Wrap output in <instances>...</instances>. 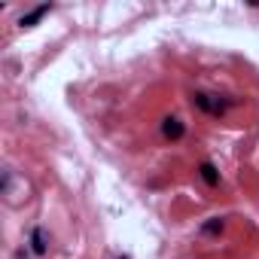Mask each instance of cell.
<instances>
[{"instance_id": "cell-4", "label": "cell", "mask_w": 259, "mask_h": 259, "mask_svg": "<svg viewBox=\"0 0 259 259\" xmlns=\"http://www.w3.org/2000/svg\"><path fill=\"white\" fill-rule=\"evenodd\" d=\"M198 174H201V180H204L207 186H220V171H217L210 162H204V165L198 168Z\"/></svg>"}, {"instance_id": "cell-1", "label": "cell", "mask_w": 259, "mask_h": 259, "mask_svg": "<svg viewBox=\"0 0 259 259\" xmlns=\"http://www.w3.org/2000/svg\"><path fill=\"white\" fill-rule=\"evenodd\" d=\"M192 104H195L198 110L210 113V116H220V113H226V110L232 107V101H220L217 95H207V92H195V95H192Z\"/></svg>"}, {"instance_id": "cell-3", "label": "cell", "mask_w": 259, "mask_h": 259, "mask_svg": "<svg viewBox=\"0 0 259 259\" xmlns=\"http://www.w3.org/2000/svg\"><path fill=\"white\" fill-rule=\"evenodd\" d=\"M31 253L34 256H46L49 253V238H46V229H40V226L31 232Z\"/></svg>"}, {"instance_id": "cell-7", "label": "cell", "mask_w": 259, "mask_h": 259, "mask_svg": "<svg viewBox=\"0 0 259 259\" xmlns=\"http://www.w3.org/2000/svg\"><path fill=\"white\" fill-rule=\"evenodd\" d=\"M122 259H125V256H122Z\"/></svg>"}, {"instance_id": "cell-6", "label": "cell", "mask_w": 259, "mask_h": 259, "mask_svg": "<svg viewBox=\"0 0 259 259\" xmlns=\"http://www.w3.org/2000/svg\"><path fill=\"white\" fill-rule=\"evenodd\" d=\"M204 232H207V235H217V232H223V220H210V223H204Z\"/></svg>"}, {"instance_id": "cell-5", "label": "cell", "mask_w": 259, "mask_h": 259, "mask_svg": "<svg viewBox=\"0 0 259 259\" xmlns=\"http://www.w3.org/2000/svg\"><path fill=\"white\" fill-rule=\"evenodd\" d=\"M46 13H49V7H37L34 13H28V16H22V28H28V25H34V22H37V19H43Z\"/></svg>"}, {"instance_id": "cell-2", "label": "cell", "mask_w": 259, "mask_h": 259, "mask_svg": "<svg viewBox=\"0 0 259 259\" xmlns=\"http://www.w3.org/2000/svg\"><path fill=\"white\" fill-rule=\"evenodd\" d=\"M186 135V125L177 119V116H165L162 119V138L165 141H180Z\"/></svg>"}]
</instances>
